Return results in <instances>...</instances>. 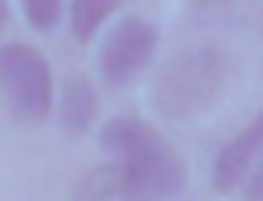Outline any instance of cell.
<instances>
[{"mask_svg":"<svg viewBox=\"0 0 263 201\" xmlns=\"http://www.w3.org/2000/svg\"><path fill=\"white\" fill-rule=\"evenodd\" d=\"M99 144L115 156L119 168V201H168L185 189V164L181 156L140 119L123 115L103 123Z\"/></svg>","mask_w":263,"mask_h":201,"instance_id":"1","label":"cell"},{"mask_svg":"<svg viewBox=\"0 0 263 201\" xmlns=\"http://www.w3.org/2000/svg\"><path fill=\"white\" fill-rule=\"evenodd\" d=\"M230 57L222 45H189L173 53L152 78V107L164 119H193L226 90Z\"/></svg>","mask_w":263,"mask_h":201,"instance_id":"2","label":"cell"},{"mask_svg":"<svg viewBox=\"0 0 263 201\" xmlns=\"http://www.w3.org/2000/svg\"><path fill=\"white\" fill-rule=\"evenodd\" d=\"M0 94L12 103V111L21 119L41 123L49 115V107H53V78H49L45 57L33 45H21V41L0 45Z\"/></svg>","mask_w":263,"mask_h":201,"instance_id":"3","label":"cell"},{"mask_svg":"<svg viewBox=\"0 0 263 201\" xmlns=\"http://www.w3.org/2000/svg\"><path fill=\"white\" fill-rule=\"evenodd\" d=\"M152 49H156V29L140 16H123L99 49V70L107 82H127L136 70L148 66Z\"/></svg>","mask_w":263,"mask_h":201,"instance_id":"4","label":"cell"},{"mask_svg":"<svg viewBox=\"0 0 263 201\" xmlns=\"http://www.w3.org/2000/svg\"><path fill=\"white\" fill-rule=\"evenodd\" d=\"M263 160V115H255L251 127H242L214 160V172H210V185L218 193H242V185L251 180V172L259 168Z\"/></svg>","mask_w":263,"mask_h":201,"instance_id":"5","label":"cell"},{"mask_svg":"<svg viewBox=\"0 0 263 201\" xmlns=\"http://www.w3.org/2000/svg\"><path fill=\"white\" fill-rule=\"evenodd\" d=\"M58 119L70 135H82L95 119V90L86 78H70L66 90H62V107H58Z\"/></svg>","mask_w":263,"mask_h":201,"instance_id":"6","label":"cell"},{"mask_svg":"<svg viewBox=\"0 0 263 201\" xmlns=\"http://www.w3.org/2000/svg\"><path fill=\"white\" fill-rule=\"evenodd\" d=\"M115 197H119V168L115 164H99L74 185V201H115Z\"/></svg>","mask_w":263,"mask_h":201,"instance_id":"7","label":"cell"},{"mask_svg":"<svg viewBox=\"0 0 263 201\" xmlns=\"http://www.w3.org/2000/svg\"><path fill=\"white\" fill-rule=\"evenodd\" d=\"M115 4H119V0H74V4H70V29H74V37L86 41V37L115 12Z\"/></svg>","mask_w":263,"mask_h":201,"instance_id":"8","label":"cell"},{"mask_svg":"<svg viewBox=\"0 0 263 201\" xmlns=\"http://www.w3.org/2000/svg\"><path fill=\"white\" fill-rule=\"evenodd\" d=\"M58 8H62V0H25V16L37 29H49L58 21Z\"/></svg>","mask_w":263,"mask_h":201,"instance_id":"9","label":"cell"},{"mask_svg":"<svg viewBox=\"0 0 263 201\" xmlns=\"http://www.w3.org/2000/svg\"><path fill=\"white\" fill-rule=\"evenodd\" d=\"M242 197H247V201H263V160H259V168L251 172V180L242 185Z\"/></svg>","mask_w":263,"mask_h":201,"instance_id":"10","label":"cell"},{"mask_svg":"<svg viewBox=\"0 0 263 201\" xmlns=\"http://www.w3.org/2000/svg\"><path fill=\"white\" fill-rule=\"evenodd\" d=\"M4 21H8V4L0 0V29H4Z\"/></svg>","mask_w":263,"mask_h":201,"instance_id":"11","label":"cell"},{"mask_svg":"<svg viewBox=\"0 0 263 201\" xmlns=\"http://www.w3.org/2000/svg\"><path fill=\"white\" fill-rule=\"evenodd\" d=\"M193 4H201V8H205V4H222V0H193Z\"/></svg>","mask_w":263,"mask_h":201,"instance_id":"12","label":"cell"}]
</instances>
